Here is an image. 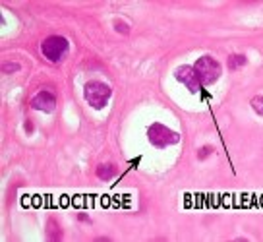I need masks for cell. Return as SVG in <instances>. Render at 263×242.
Listing matches in <instances>:
<instances>
[{
	"label": "cell",
	"mask_w": 263,
	"mask_h": 242,
	"mask_svg": "<svg viewBox=\"0 0 263 242\" xmlns=\"http://www.w3.org/2000/svg\"><path fill=\"white\" fill-rule=\"evenodd\" d=\"M83 97L93 109H105L110 97H112V89H110V85L103 84V82L91 80L83 85Z\"/></svg>",
	"instance_id": "cell-1"
},
{
	"label": "cell",
	"mask_w": 263,
	"mask_h": 242,
	"mask_svg": "<svg viewBox=\"0 0 263 242\" xmlns=\"http://www.w3.org/2000/svg\"><path fill=\"white\" fill-rule=\"evenodd\" d=\"M68 49H70V43L62 35H50L41 43V54L52 64L62 62L68 57Z\"/></svg>",
	"instance_id": "cell-2"
},
{
	"label": "cell",
	"mask_w": 263,
	"mask_h": 242,
	"mask_svg": "<svg viewBox=\"0 0 263 242\" xmlns=\"http://www.w3.org/2000/svg\"><path fill=\"white\" fill-rule=\"evenodd\" d=\"M194 70H196V74H197V78H199L201 85L215 84L222 74V66L219 64V60H215L213 57H209V54L199 57V59L196 60V64H194Z\"/></svg>",
	"instance_id": "cell-3"
},
{
	"label": "cell",
	"mask_w": 263,
	"mask_h": 242,
	"mask_svg": "<svg viewBox=\"0 0 263 242\" xmlns=\"http://www.w3.org/2000/svg\"><path fill=\"white\" fill-rule=\"evenodd\" d=\"M147 138L149 142L153 143L155 147H168V145H174V143L180 142V136L171 130V128H166L164 124H151L147 128Z\"/></svg>",
	"instance_id": "cell-4"
},
{
	"label": "cell",
	"mask_w": 263,
	"mask_h": 242,
	"mask_svg": "<svg viewBox=\"0 0 263 242\" xmlns=\"http://www.w3.org/2000/svg\"><path fill=\"white\" fill-rule=\"evenodd\" d=\"M174 76H176V80H178L180 84L186 85L192 93H197L203 87L201 82H199V78H197L196 70H194V66H180L174 72Z\"/></svg>",
	"instance_id": "cell-5"
},
{
	"label": "cell",
	"mask_w": 263,
	"mask_h": 242,
	"mask_svg": "<svg viewBox=\"0 0 263 242\" xmlns=\"http://www.w3.org/2000/svg\"><path fill=\"white\" fill-rule=\"evenodd\" d=\"M57 107V95L49 89H41L31 99V109L41 110V113H52Z\"/></svg>",
	"instance_id": "cell-6"
},
{
	"label": "cell",
	"mask_w": 263,
	"mask_h": 242,
	"mask_svg": "<svg viewBox=\"0 0 263 242\" xmlns=\"http://www.w3.org/2000/svg\"><path fill=\"white\" fill-rule=\"evenodd\" d=\"M95 175H97L99 180H105V182H108V180H112V178L118 175V169H116L115 165H108V163H105V165H99V167L95 169Z\"/></svg>",
	"instance_id": "cell-7"
},
{
	"label": "cell",
	"mask_w": 263,
	"mask_h": 242,
	"mask_svg": "<svg viewBox=\"0 0 263 242\" xmlns=\"http://www.w3.org/2000/svg\"><path fill=\"white\" fill-rule=\"evenodd\" d=\"M47 238L49 240H60L62 238V229L58 227L54 219H50L49 223H47Z\"/></svg>",
	"instance_id": "cell-8"
},
{
	"label": "cell",
	"mask_w": 263,
	"mask_h": 242,
	"mask_svg": "<svg viewBox=\"0 0 263 242\" xmlns=\"http://www.w3.org/2000/svg\"><path fill=\"white\" fill-rule=\"evenodd\" d=\"M227 64H229L230 70H240V68H244L248 64V57H244V54H230Z\"/></svg>",
	"instance_id": "cell-9"
},
{
	"label": "cell",
	"mask_w": 263,
	"mask_h": 242,
	"mask_svg": "<svg viewBox=\"0 0 263 242\" xmlns=\"http://www.w3.org/2000/svg\"><path fill=\"white\" fill-rule=\"evenodd\" d=\"M250 105H252V109H254L259 117H263V95H255V97H252Z\"/></svg>",
	"instance_id": "cell-10"
},
{
	"label": "cell",
	"mask_w": 263,
	"mask_h": 242,
	"mask_svg": "<svg viewBox=\"0 0 263 242\" xmlns=\"http://www.w3.org/2000/svg\"><path fill=\"white\" fill-rule=\"evenodd\" d=\"M115 29L118 31L120 35H128L130 33V25L126 24V22H122V20H115Z\"/></svg>",
	"instance_id": "cell-11"
},
{
	"label": "cell",
	"mask_w": 263,
	"mask_h": 242,
	"mask_svg": "<svg viewBox=\"0 0 263 242\" xmlns=\"http://www.w3.org/2000/svg\"><path fill=\"white\" fill-rule=\"evenodd\" d=\"M0 70L4 72V74H12V72H17L20 70V64L17 62H6V64H2Z\"/></svg>",
	"instance_id": "cell-12"
},
{
	"label": "cell",
	"mask_w": 263,
	"mask_h": 242,
	"mask_svg": "<svg viewBox=\"0 0 263 242\" xmlns=\"http://www.w3.org/2000/svg\"><path fill=\"white\" fill-rule=\"evenodd\" d=\"M211 151H213V147L211 145H205V147H199V151H197V157L199 159H205L211 155Z\"/></svg>",
	"instance_id": "cell-13"
},
{
	"label": "cell",
	"mask_w": 263,
	"mask_h": 242,
	"mask_svg": "<svg viewBox=\"0 0 263 242\" xmlns=\"http://www.w3.org/2000/svg\"><path fill=\"white\" fill-rule=\"evenodd\" d=\"M33 132V124L31 120H25V134H31Z\"/></svg>",
	"instance_id": "cell-14"
}]
</instances>
